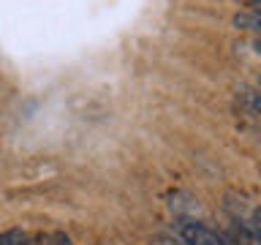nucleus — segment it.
Returning a JSON list of instances; mask_svg holds the SVG:
<instances>
[{
	"mask_svg": "<svg viewBox=\"0 0 261 245\" xmlns=\"http://www.w3.org/2000/svg\"><path fill=\"white\" fill-rule=\"evenodd\" d=\"M234 24H237V28H242V30H253V33H258V36H261V14L253 11V8H250V11L237 14Z\"/></svg>",
	"mask_w": 261,
	"mask_h": 245,
	"instance_id": "f03ea898",
	"label": "nucleus"
},
{
	"mask_svg": "<svg viewBox=\"0 0 261 245\" xmlns=\"http://www.w3.org/2000/svg\"><path fill=\"white\" fill-rule=\"evenodd\" d=\"M179 234H182L185 245H226L215 232H210L201 224H182L179 226Z\"/></svg>",
	"mask_w": 261,
	"mask_h": 245,
	"instance_id": "f257e3e1",
	"label": "nucleus"
},
{
	"mask_svg": "<svg viewBox=\"0 0 261 245\" xmlns=\"http://www.w3.org/2000/svg\"><path fill=\"white\" fill-rule=\"evenodd\" d=\"M52 245H68V237H63V234H57L55 240H52Z\"/></svg>",
	"mask_w": 261,
	"mask_h": 245,
	"instance_id": "39448f33",
	"label": "nucleus"
},
{
	"mask_svg": "<svg viewBox=\"0 0 261 245\" xmlns=\"http://www.w3.org/2000/svg\"><path fill=\"white\" fill-rule=\"evenodd\" d=\"M0 245H28V237H24L19 229H11V232L0 234Z\"/></svg>",
	"mask_w": 261,
	"mask_h": 245,
	"instance_id": "7ed1b4c3",
	"label": "nucleus"
},
{
	"mask_svg": "<svg viewBox=\"0 0 261 245\" xmlns=\"http://www.w3.org/2000/svg\"><path fill=\"white\" fill-rule=\"evenodd\" d=\"M250 101H253V106H256V112L261 114V93H253V95H250Z\"/></svg>",
	"mask_w": 261,
	"mask_h": 245,
	"instance_id": "20e7f679",
	"label": "nucleus"
},
{
	"mask_svg": "<svg viewBox=\"0 0 261 245\" xmlns=\"http://www.w3.org/2000/svg\"><path fill=\"white\" fill-rule=\"evenodd\" d=\"M250 6H253V11H258V14H261V0H253Z\"/></svg>",
	"mask_w": 261,
	"mask_h": 245,
	"instance_id": "0eeeda50",
	"label": "nucleus"
},
{
	"mask_svg": "<svg viewBox=\"0 0 261 245\" xmlns=\"http://www.w3.org/2000/svg\"><path fill=\"white\" fill-rule=\"evenodd\" d=\"M253 49H256V52H258V55H261V36H258V38H256V41H253Z\"/></svg>",
	"mask_w": 261,
	"mask_h": 245,
	"instance_id": "423d86ee",
	"label": "nucleus"
},
{
	"mask_svg": "<svg viewBox=\"0 0 261 245\" xmlns=\"http://www.w3.org/2000/svg\"><path fill=\"white\" fill-rule=\"evenodd\" d=\"M250 3H253V0H250Z\"/></svg>",
	"mask_w": 261,
	"mask_h": 245,
	"instance_id": "6e6552de",
	"label": "nucleus"
}]
</instances>
